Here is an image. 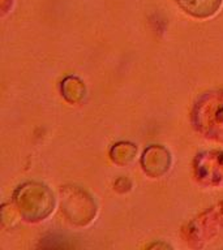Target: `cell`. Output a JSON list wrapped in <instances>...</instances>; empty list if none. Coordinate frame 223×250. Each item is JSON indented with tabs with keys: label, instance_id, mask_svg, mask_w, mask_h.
Listing matches in <instances>:
<instances>
[{
	"label": "cell",
	"instance_id": "cell-1",
	"mask_svg": "<svg viewBox=\"0 0 223 250\" xmlns=\"http://www.w3.org/2000/svg\"><path fill=\"white\" fill-rule=\"evenodd\" d=\"M196 124L206 137L223 141V93H210L196 105Z\"/></svg>",
	"mask_w": 223,
	"mask_h": 250
},
{
	"label": "cell",
	"instance_id": "cell-2",
	"mask_svg": "<svg viewBox=\"0 0 223 250\" xmlns=\"http://www.w3.org/2000/svg\"><path fill=\"white\" fill-rule=\"evenodd\" d=\"M197 176L209 184L223 183V152H207L197 159Z\"/></svg>",
	"mask_w": 223,
	"mask_h": 250
},
{
	"label": "cell",
	"instance_id": "cell-3",
	"mask_svg": "<svg viewBox=\"0 0 223 250\" xmlns=\"http://www.w3.org/2000/svg\"><path fill=\"white\" fill-rule=\"evenodd\" d=\"M176 1L184 11L200 19L214 15L222 3V0H176Z\"/></svg>",
	"mask_w": 223,
	"mask_h": 250
}]
</instances>
